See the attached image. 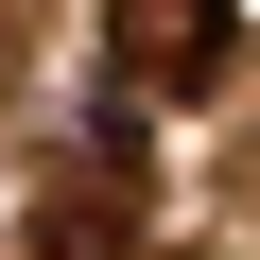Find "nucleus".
<instances>
[{
	"instance_id": "obj_2",
	"label": "nucleus",
	"mask_w": 260,
	"mask_h": 260,
	"mask_svg": "<svg viewBox=\"0 0 260 260\" xmlns=\"http://www.w3.org/2000/svg\"><path fill=\"white\" fill-rule=\"evenodd\" d=\"M35 260H139V243H121V191H52L35 208Z\"/></svg>"
},
{
	"instance_id": "obj_1",
	"label": "nucleus",
	"mask_w": 260,
	"mask_h": 260,
	"mask_svg": "<svg viewBox=\"0 0 260 260\" xmlns=\"http://www.w3.org/2000/svg\"><path fill=\"white\" fill-rule=\"evenodd\" d=\"M225 52H243V35H225V0H121V70H139L156 104H208Z\"/></svg>"
}]
</instances>
